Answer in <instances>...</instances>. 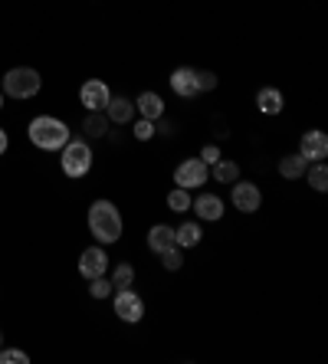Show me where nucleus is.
Returning <instances> with one entry per match:
<instances>
[{
	"label": "nucleus",
	"instance_id": "f257e3e1",
	"mask_svg": "<svg viewBox=\"0 0 328 364\" xmlns=\"http://www.w3.org/2000/svg\"><path fill=\"white\" fill-rule=\"evenodd\" d=\"M89 230L99 243H115L121 237V213L112 200H95L89 207Z\"/></svg>",
	"mask_w": 328,
	"mask_h": 364
},
{
	"label": "nucleus",
	"instance_id": "f03ea898",
	"mask_svg": "<svg viewBox=\"0 0 328 364\" xmlns=\"http://www.w3.org/2000/svg\"><path fill=\"white\" fill-rule=\"evenodd\" d=\"M30 141L36 148H43V151H60L62 144L70 141V125L60 119H53V115H40V119L30 122Z\"/></svg>",
	"mask_w": 328,
	"mask_h": 364
},
{
	"label": "nucleus",
	"instance_id": "7ed1b4c3",
	"mask_svg": "<svg viewBox=\"0 0 328 364\" xmlns=\"http://www.w3.org/2000/svg\"><path fill=\"white\" fill-rule=\"evenodd\" d=\"M60 151H62L60 164H62V174H66V178H82V174H89V168H92V148H89L86 141L70 138Z\"/></svg>",
	"mask_w": 328,
	"mask_h": 364
},
{
	"label": "nucleus",
	"instance_id": "20e7f679",
	"mask_svg": "<svg viewBox=\"0 0 328 364\" xmlns=\"http://www.w3.org/2000/svg\"><path fill=\"white\" fill-rule=\"evenodd\" d=\"M40 85H43V79L30 66H17L4 76V92L13 95V99H33V95L40 92Z\"/></svg>",
	"mask_w": 328,
	"mask_h": 364
},
{
	"label": "nucleus",
	"instance_id": "39448f33",
	"mask_svg": "<svg viewBox=\"0 0 328 364\" xmlns=\"http://www.w3.org/2000/svg\"><path fill=\"white\" fill-rule=\"evenodd\" d=\"M210 178V168L200 158H187V161L177 164V171H174V184L184 187V191H194V187H204Z\"/></svg>",
	"mask_w": 328,
	"mask_h": 364
},
{
	"label": "nucleus",
	"instance_id": "423d86ee",
	"mask_svg": "<svg viewBox=\"0 0 328 364\" xmlns=\"http://www.w3.org/2000/svg\"><path fill=\"white\" fill-rule=\"evenodd\" d=\"M115 315H119L121 322H141V315H145V299L138 296V292H131L129 289H115Z\"/></svg>",
	"mask_w": 328,
	"mask_h": 364
},
{
	"label": "nucleus",
	"instance_id": "0eeeda50",
	"mask_svg": "<svg viewBox=\"0 0 328 364\" xmlns=\"http://www.w3.org/2000/svg\"><path fill=\"white\" fill-rule=\"evenodd\" d=\"M79 99H82L86 112H105V105H109L112 92H109V85H105L102 79H89V82H82V92H79Z\"/></svg>",
	"mask_w": 328,
	"mask_h": 364
},
{
	"label": "nucleus",
	"instance_id": "6e6552de",
	"mask_svg": "<svg viewBox=\"0 0 328 364\" xmlns=\"http://www.w3.org/2000/svg\"><path fill=\"white\" fill-rule=\"evenodd\" d=\"M234 207L240 213H256L259 203H263V194H259L256 184H246V181H234Z\"/></svg>",
	"mask_w": 328,
	"mask_h": 364
},
{
	"label": "nucleus",
	"instance_id": "1a4fd4ad",
	"mask_svg": "<svg viewBox=\"0 0 328 364\" xmlns=\"http://www.w3.org/2000/svg\"><path fill=\"white\" fill-rule=\"evenodd\" d=\"M105 269H109V256H105L102 246H89L86 253L79 256V272L86 279H99V276H105Z\"/></svg>",
	"mask_w": 328,
	"mask_h": 364
},
{
	"label": "nucleus",
	"instance_id": "9d476101",
	"mask_svg": "<svg viewBox=\"0 0 328 364\" xmlns=\"http://www.w3.org/2000/svg\"><path fill=\"white\" fill-rule=\"evenodd\" d=\"M299 154H302L305 161H325V154H328L325 132H305L302 144H299Z\"/></svg>",
	"mask_w": 328,
	"mask_h": 364
},
{
	"label": "nucleus",
	"instance_id": "9b49d317",
	"mask_svg": "<svg viewBox=\"0 0 328 364\" xmlns=\"http://www.w3.org/2000/svg\"><path fill=\"white\" fill-rule=\"evenodd\" d=\"M171 89H174L177 95H184V99H194V95L200 92V85H197V69H190V66L174 69V73H171Z\"/></svg>",
	"mask_w": 328,
	"mask_h": 364
},
{
	"label": "nucleus",
	"instance_id": "f8f14e48",
	"mask_svg": "<svg viewBox=\"0 0 328 364\" xmlns=\"http://www.w3.org/2000/svg\"><path fill=\"white\" fill-rule=\"evenodd\" d=\"M135 112L148 122H158V119H164V99L158 92H141L135 99Z\"/></svg>",
	"mask_w": 328,
	"mask_h": 364
},
{
	"label": "nucleus",
	"instance_id": "ddd939ff",
	"mask_svg": "<svg viewBox=\"0 0 328 364\" xmlns=\"http://www.w3.org/2000/svg\"><path fill=\"white\" fill-rule=\"evenodd\" d=\"M190 207H194V210H197V217L200 220H220V217H224V200H220V197L217 194H200L197 200H190Z\"/></svg>",
	"mask_w": 328,
	"mask_h": 364
},
{
	"label": "nucleus",
	"instance_id": "4468645a",
	"mask_svg": "<svg viewBox=\"0 0 328 364\" xmlns=\"http://www.w3.org/2000/svg\"><path fill=\"white\" fill-rule=\"evenodd\" d=\"M105 115H109V122L125 125V122L135 119V102L125 99V95H112V99H109V105H105Z\"/></svg>",
	"mask_w": 328,
	"mask_h": 364
},
{
	"label": "nucleus",
	"instance_id": "2eb2a0df",
	"mask_svg": "<svg viewBox=\"0 0 328 364\" xmlns=\"http://www.w3.org/2000/svg\"><path fill=\"white\" fill-rule=\"evenodd\" d=\"M171 246H177V240H174V227L158 223V227L148 230V250H151V253H164V250H171Z\"/></svg>",
	"mask_w": 328,
	"mask_h": 364
},
{
	"label": "nucleus",
	"instance_id": "dca6fc26",
	"mask_svg": "<svg viewBox=\"0 0 328 364\" xmlns=\"http://www.w3.org/2000/svg\"><path fill=\"white\" fill-rule=\"evenodd\" d=\"M256 105H259V112H263V115H279V112H283V105H285V99H283V92H279V89L266 85V89H259Z\"/></svg>",
	"mask_w": 328,
	"mask_h": 364
},
{
	"label": "nucleus",
	"instance_id": "f3484780",
	"mask_svg": "<svg viewBox=\"0 0 328 364\" xmlns=\"http://www.w3.org/2000/svg\"><path fill=\"white\" fill-rule=\"evenodd\" d=\"M305 168H309V161H305L302 154H285L283 161H279V174L289 181H299L305 174Z\"/></svg>",
	"mask_w": 328,
	"mask_h": 364
},
{
	"label": "nucleus",
	"instance_id": "a211bd4d",
	"mask_svg": "<svg viewBox=\"0 0 328 364\" xmlns=\"http://www.w3.org/2000/svg\"><path fill=\"white\" fill-rule=\"evenodd\" d=\"M82 132H86L89 138H105V132H109V115H102V112H89L86 122H82Z\"/></svg>",
	"mask_w": 328,
	"mask_h": 364
},
{
	"label": "nucleus",
	"instance_id": "6ab92c4d",
	"mask_svg": "<svg viewBox=\"0 0 328 364\" xmlns=\"http://www.w3.org/2000/svg\"><path fill=\"white\" fill-rule=\"evenodd\" d=\"M200 237H204V233H200L197 223H181V227L174 230V240H177V246H181V250H190V246H197Z\"/></svg>",
	"mask_w": 328,
	"mask_h": 364
},
{
	"label": "nucleus",
	"instance_id": "aec40b11",
	"mask_svg": "<svg viewBox=\"0 0 328 364\" xmlns=\"http://www.w3.org/2000/svg\"><path fill=\"white\" fill-rule=\"evenodd\" d=\"M210 168H214V178L220 181V184H234V181H240V164H236V161L220 158V161L210 164Z\"/></svg>",
	"mask_w": 328,
	"mask_h": 364
},
{
	"label": "nucleus",
	"instance_id": "412c9836",
	"mask_svg": "<svg viewBox=\"0 0 328 364\" xmlns=\"http://www.w3.org/2000/svg\"><path fill=\"white\" fill-rule=\"evenodd\" d=\"M309 171V184H312V191H325L328 187V168H325V161H315L312 168H305Z\"/></svg>",
	"mask_w": 328,
	"mask_h": 364
},
{
	"label": "nucleus",
	"instance_id": "4be33fe9",
	"mask_svg": "<svg viewBox=\"0 0 328 364\" xmlns=\"http://www.w3.org/2000/svg\"><path fill=\"white\" fill-rule=\"evenodd\" d=\"M131 282H135V269H131L129 263H119L112 272V289H129Z\"/></svg>",
	"mask_w": 328,
	"mask_h": 364
},
{
	"label": "nucleus",
	"instance_id": "5701e85b",
	"mask_svg": "<svg viewBox=\"0 0 328 364\" xmlns=\"http://www.w3.org/2000/svg\"><path fill=\"white\" fill-rule=\"evenodd\" d=\"M168 207H171L174 213H184L190 210V194L184 191V187H174L171 194H168Z\"/></svg>",
	"mask_w": 328,
	"mask_h": 364
},
{
	"label": "nucleus",
	"instance_id": "b1692460",
	"mask_svg": "<svg viewBox=\"0 0 328 364\" xmlns=\"http://www.w3.org/2000/svg\"><path fill=\"white\" fill-rule=\"evenodd\" d=\"M161 256V266L168 272H177L184 266V256H181V246H171V250H164V253H158Z\"/></svg>",
	"mask_w": 328,
	"mask_h": 364
},
{
	"label": "nucleus",
	"instance_id": "393cba45",
	"mask_svg": "<svg viewBox=\"0 0 328 364\" xmlns=\"http://www.w3.org/2000/svg\"><path fill=\"white\" fill-rule=\"evenodd\" d=\"M115 289H112V279H105V276H99V279H92V286H89V296L92 299H109Z\"/></svg>",
	"mask_w": 328,
	"mask_h": 364
},
{
	"label": "nucleus",
	"instance_id": "a878e982",
	"mask_svg": "<svg viewBox=\"0 0 328 364\" xmlns=\"http://www.w3.org/2000/svg\"><path fill=\"white\" fill-rule=\"evenodd\" d=\"M30 355L20 351V348H0V364H26Z\"/></svg>",
	"mask_w": 328,
	"mask_h": 364
},
{
	"label": "nucleus",
	"instance_id": "bb28decb",
	"mask_svg": "<svg viewBox=\"0 0 328 364\" xmlns=\"http://www.w3.org/2000/svg\"><path fill=\"white\" fill-rule=\"evenodd\" d=\"M135 138H138V141H151V138H155V122H148V119L135 122Z\"/></svg>",
	"mask_w": 328,
	"mask_h": 364
},
{
	"label": "nucleus",
	"instance_id": "cd10ccee",
	"mask_svg": "<svg viewBox=\"0 0 328 364\" xmlns=\"http://www.w3.org/2000/svg\"><path fill=\"white\" fill-rule=\"evenodd\" d=\"M197 85H200V92H210V89H217V76L214 73H197Z\"/></svg>",
	"mask_w": 328,
	"mask_h": 364
},
{
	"label": "nucleus",
	"instance_id": "c85d7f7f",
	"mask_svg": "<svg viewBox=\"0 0 328 364\" xmlns=\"http://www.w3.org/2000/svg\"><path fill=\"white\" fill-rule=\"evenodd\" d=\"M200 161L207 164V168H210V164H217V161H220V148H217V144H207V148L200 151Z\"/></svg>",
	"mask_w": 328,
	"mask_h": 364
},
{
	"label": "nucleus",
	"instance_id": "c756f323",
	"mask_svg": "<svg viewBox=\"0 0 328 364\" xmlns=\"http://www.w3.org/2000/svg\"><path fill=\"white\" fill-rule=\"evenodd\" d=\"M7 132H4V128H0V154H4V151H7Z\"/></svg>",
	"mask_w": 328,
	"mask_h": 364
},
{
	"label": "nucleus",
	"instance_id": "7c9ffc66",
	"mask_svg": "<svg viewBox=\"0 0 328 364\" xmlns=\"http://www.w3.org/2000/svg\"><path fill=\"white\" fill-rule=\"evenodd\" d=\"M0 348H4V331H0Z\"/></svg>",
	"mask_w": 328,
	"mask_h": 364
},
{
	"label": "nucleus",
	"instance_id": "2f4dec72",
	"mask_svg": "<svg viewBox=\"0 0 328 364\" xmlns=\"http://www.w3.org/2000/svg\"><path fill=\"white\" fill-rule=\"evenodd\" d=\"M0 109H4V95H0Z\"/></svg>",
	"mask_w": 328,
	"mask_h": 364
}]
</instances>
